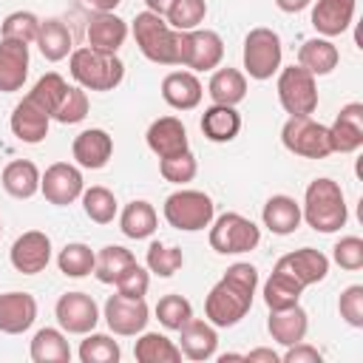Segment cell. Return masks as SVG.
Returning a JSON list of instances; mask_svg holds the SVG:
<instances>
[{"label": "cell", "instance_id": "cell-1", "mask_svg": "<svg viewBox=\"0 0 363 363\" xmlns=\"http://www.w3.org/2000/svg\"><path fill=\"white\" fill-rule=\"evenodd\" d=\"M258 286V269L252 264H233L224 278L210 289L207 301H204V315L213 326H235L252 306V295Z\"/></svg>", "mask_w": 363, "mask_h": 363}, {"label": "cell", "instance_id": "cell-2", "mask_svg": "<svg viewBox=\"0 0 363 363\" xmlns=\"http://www.w3.org/2000/svg\"><path fill=\"white\" fill-rule=\"evenodd\" d=\"M133 37L139 51L159 65H184L187 60V31L170 28L159 14L139 11L133 20Z\"/></svg>", "mask_w": 363, "mask_h": 363}, {"label": "cell", "instance_id": "cell-3", "mask_svg": "<svg viewBox=\"0 0 363 363\" xmlns=\"http://www.w3.org/2000/svg\"><path fill=\"white\" fill-rule=\"evenodd\" d=\"M301 218H306V224L318 233H335L346 224L349 210L343 201V190L337 182L332 179H315L306 187L303 196V210Z\"/></svg>", "mask_w": 363, "mask_h": 363}, {"label": "cell", "instance_id": "cell-4", "mask_svg": "<svg viewBox=\"0 0 363 363\" xmlns=\"http://www.w3.org/2000/svg\"><path fill=\"white\" fill-rule=\"evenodd\" d=\"M71 77L85 91H113L125 77V65L116 54L85 45L71 51Z\"/></svg>", "mask_w": 363, "mask_h": 363}, {"label": "cell", "instance_id": "cell-5", "mask_svg": "<svg viewBox=\"0 0 363 363\" xmlns=\"http://www.w3.org/2000/svg\"><path fill=\"white\" fill-rule=\"evenodd\" d=\"M164 218L184 233L204 230L213 221V199L201 190H176L164 199Z\"/></svg>", "mask_w": 363, "mask_h": 363}, {"label": "cell", "instance_id": "cell-6", "mask_svg": "<svg viewBox=\"0 0 363 363\" xmlns=\"http://www.w3.org/2000/svg\"><path fill=\"white\" fill-rule=\"evenodd\" d=\"M281 142L289 153L303 159H326L332 153L329 128H323L312 116H289L281 130Z\"/></svg>", "mask_w": 363, "mask_h": 363}, {"label": "cell", "instance_id": "cell-7", "mask_svg": "<svg viewBox=\"0 0 363 363\" xmlns=\"http://www.w3.org/2000/svg\"><path fill=\"white\" fill-rule=\"evenodd\" d=\"M261 241V230L241 213H224L210 227V247L221 255H238L255 250Z\"/></svg>", "mask_w": 363, "mask_h": 363}, {"label": "cell", "instance_id": "cell-8", "mask_svg": "<svg viewBox=\"0 0 363 363\" xmlns=\"http://www.w3.org/2000/svg\"><path fill=\"white\" fill-rule=\"evenodd\" d=\"M278 99H281V108L289 116H312L315 108H318L315 77L301 65L284 68L281 77H278Z\"/></svg>", "mask_w": 363, "mask_h": 363}, {"label": "cell", "instance_id": "cell-9", "mask_svg": "<svg viewBox=\"0 0 363 363\" xmlns=\"http://www.w3.org/2000/svg\"><path fill=\"white\" fill-rule=\"evenodd\" d=\"M281 37L272 28H252L244 37V68L252 79H269L281 68Z\"/></svg>", "mask_w": 363, "mask_h": 363}, {"label": "cell", "instance_id": "cell-10", "mask_svg": "<svg viewBox=\"0 0 363 363\" xmlns=\"http://www.w3.org/2000/svg\"><path fill=\"white\" fill-rule=\"evenodd\" d=\"M147 303L145 298H128L122 292L111 295L105 301V323L113 335H122V337H130V335H139L147 323Z\"/></svg>", "mask_w": 363, "mask_h": 363}, {"label": "cell", "instance_id": "cell-11", "mask_svg": "<svg viewBox=\"0 0 363 363\" xmlns=\"http://www.w3.org/2000/svg\"><path fill=\"white\" fill-rule=\"evenodd\" d=\"M40 190L45 196V201L57 204V207H65V204H74L85 184H82V173L68 164V162H54L43 176H40Z\"/></svg>", "mask_w": 363, "mask_h": 363}, {"label": "cell", "instance_id": "cell-12", "mask_svg": "<svg viewBox=\"0 0 363 363\" xmlns=\"http://www.w3.org/2000/svg\"><path fill=\"white\" fill-rule=\"evenodd\" d=\"M54 312H57L60 326L71 335H88V332H94V326L99 320V306L85 292H65L57 301Z\"/></svg>", "mask_w": 363, "mask_h": 363}, {"label": "cell", "instance_id": "cell-13", "mask_svg": "<svg viewBox=\"0 0 363 363\" xmlns=\"http://www.w3.org/2000/svg\"><path fill=\"white\" fill-rule=\"evenodd\" d=\"M11 267L23 275H37L51 261V238L43 230H28L11 244Z\"/></svg>", "mask_w": 363, "mask_h": 363}, {"label": "cell", "instance_id": "cell-14", "mask_svg": "<svg viewBox=\"0 0 363 363\" xmlns=\"http://www.w3.org/2000/svg\"><path fill=\"white\" fill-rule=\"evenodd\" d=\"M48 122H51V113L31 94H26L11 111V133L26 145L43 142L48 136Z\"/></svg>", "mask_w": 363, "mask_h": 363}, {"label": "cell", "instance_id": "cell-15", "mask_svg": "<svg viewBox=\"0 0 363 363\" xmlns=\"http://www.w3.org/2000/svg\"><path fill=\"white\" fill-rule=\"evenodd\" d=\"M275 269H284L289 272L303 289L323 281L326 272H329V258L320 252V250H312V247H303V250H295V252H286L278 258Z\"/></svg>", "mask_w": 363, "mask_h": 363}, {"label": "cell", "instance_id": "cell-16", "mask_svg": "<svg viewBox=\"0 0 363 363\" xmlns=\"http://www.w3.org/2000/svg\"><path fill=\"white\" fill-rule=\"evenodd\" d=\"M329 145L332 153H354L363 145V105L349 102L340 108L329 128Z\"/></svg>", "mask_w": 363, "mask_h": 363}, {"label": "cell", "instance_id": "cell-17", "mask_svg": "<svg viewBox=\"0 0 363 363\" xmlns=\"http://www.w3.org/2000/svg\"><path fill=\"white\" fill-rule=\"evenodd\" d=\"M85 37H88L91 48L116 54L128 37V23L122 17H116L113 11H96L85 26Z\"/></svg>", "mask_w": 363, "mask_h": 363}, {"label": "cell", "instance_id": "cell-18", "mask_svg": "<svg viewBox=\"0 0 363 363\" xmlns=\"http://www.w3.org/2000/svg\"><path fill=\"white\" fill-rule=\"evenodd\" d=\"M71 153L77 159V164L88 167V170H99L111 162V153H113V139L108 130L102 128H88L82 130L74 145H71Z\"/></svg>", "mask_w": 363, "mask_h": 363}, {"label": "cell", "instance_id": "cell-19", "mask_svg": "<svg viewBox=\"0 0 363 363\" xmlns=\"http://www.w3.org/2000/svg\"><path fill=\"white\" fill-rule=\"evenodd\" d=\"M37 318V301L28 292H3L0 295V332L20 335Z\"/></svg>", "mask_w": 363, "mask_h": 363}, {"label": "cell", "instance_id": "cell-20", "mask_svg": "<svg viewBox=\"0 0 363 363\" xmlns=\"http://www.w3.org/2000/svg\"><path fill=\"white\" fill-rule=\"evenodd\" d=\"M28 77V45L0 37V91H20Z\"/></svg>", "mask_w": 363, "mask_h": 363}, {"label": "cell", "instance_id": "cell-21", "mask_svg": "<svg viewBox=\"0 0 363 363\" xmlns=\"http://www.w3.org/2000/svg\"><path fill=\"white\" fill-rule=\"evenodd\" d=\"M224 57V43L216 31L210 28H193L187 31V60L184 65L193 71H210L221 62Z\"/></svg>", "mask_w": 363, "mask_h": 363}, {"label": "cell", "instance_id": "cell-22", "mask_svg": "<svg viewBox=\"0 0 363 363\" xmlns=\"http://www.w3.org/2000/svg\"><path fill=\"white\" fill-rule=\"evenodd\" d=\"M145 139H147V147L159 159L187 150V130H184L182 119H176V116H159L156 122H150Z\"/></svg>", "mask_w": 363, "mask_h": 363}, {"label": "cell", "instance_id": "cell-23", "mask_svg": "<svg viewBox=\"0 0 363 363\" xmlns=\"http://www.w3.org/2000/svg\"><path fill=\"white\" fill-rule=\"evenodd\" d=\"M357 0H318L312 9V26L323 37H337L352 26Z\"/></svg>", "mask_w": 363, "mask_h": 363}, {"label": "cell", "instance_id": "cell-24", "mask_svg": "<svg viewBox=\"0 0 363 363\" xmlns=\"http://www.w3.org/2000/svg\"><path fill=\"white\" fill-rule=\"evenodd\" d=\"M267 329H269L272 340H278L281 346H295V343H301V340L306 337L309 318H306V312L301 309V303L286 306V309H269Z\"/></svg>", "mask_w": 363, "mask_h": 363}, {"label": "cell", "instance_id": "cell-25", "mask_svg": "<svg viewBox=\"0 0 363 363\" xmlns=\"http://www.w3.org/2000/svg\"><path fill=\"white\" fill-rule=\"evenodd\" d=\"M179 349L184 357L190 360H210L216 354V346H218V335L213 329V323L207 320H196L190 318L182 329H179Z\"/></svg>", "mask_w": 363, "mask_h": 363}, {"label": "cell", "instance_id": "cell-26", "mask_svg": "<svg viewBox=\"0 0 363 363\" xmlns=\"http://www.w3.org/2000/svg\"><path fill=\"white\" fill-rule=\"evenodd\" d=\"M162 99L176 111H190L201 102V82L190 71H170L162 79Z\"/></svg>", "mask_w": 363, "mask_h": 363}, {"label": "cell", "instance_id": "cell-27", "mask_svg": "<svg viewBox=\"0 0 363 363\" xmlns=\"http://www.w3.org/2000/svg\"><path fill=\"white\" fill-rule=\"evenodd\" d=\"M241 130V116L235 105H210L201 113V133L210 142H233Z\"/></svg>", "mask_w": 363, "mask_h": 363}, {"label": "cell", "instance_id": "cell-28", "mask_svg": "<svg viewBox=\"0 0 363 363\" xmlns=\"http://www.w3.org/2000/svg\"><path fill=\"white\" fill-rule=\"evenodd\" d=\"M337 60H340L337 45H335L332 40H326V37H312V40H306V43L301 45V51H298V65L306 68L312 77L332 74V71L337 68Z\"/></svg>", "mask_w": 363, "mask_h": 363}, {"label": "cell", "instance_id": "cell-29", "mask_svg": "<svg viewBox=\"0 0 363 363\" xmlns=\"http://www.w3.org/2000/svg\"><path fill=\"white\" fill-rule=\"evenodd\" d=\"M264 227L275 235H289L301 227V204L292 196H272L264 204Z\"/></svg>", "mask_w": 363, "mask_h": 363}, {"label": "cell", "instance_id": "cell-30", "mask_svg": "<svg viewBox=\"0 0 363 363\" xmlns=\"http://www.w3.org/2000/svg\"><path fill=\"white\" fill-rule=\"evenodd\" d=\"M3 190L14 199H31L37 190H40V170L34 162L28 159H14L3 167Z\"/></svg>", "mask_w": 363, "mask_h": 363}, {"label": "cell", "instance_id": "cell-31", "mask_svg": "<svg viewBox=\"0 0 363 363\" xmlns=\"http://www.w3.org/2000/svg\"><path fill=\"white\" fill-rule=\"evenodd\" d=\"M37 45L40 54L48 62H60L71 54V31L62 20L51 17V20H40V34H37Z\"/></svg>", "mask_w": 363, "mask_h": 363}, {"label": "cell", "instance_id": "cell-32", "mask_svg": "<svg viewBox=\"0 0 363 363\" xmlns=\"http://www.w3.org/2000/svg\"><path fill=\"white\" fill-rule=\"evenodd\" d=\"M207 94L216 105H238L247 96V77L238 68H218L210 77Z\"/></svg>", "mask_w": 363, "mask_h": 363}, {"label": "cell", "instance_id": "cell-33", "mask_svg": "<svg viewBox=\"0 0 363 363\" xmlns=\"http://www.w3.org/2000/svg\"><path fill=\"white\" fill-rule=\"evenodd\" d=\"M31 360L34 363H68L71 360V346L60 329H40L31 340Z\"/></svg>", "mask_w": 363, "mask_h": 363}, {"label": "cell", "instance_id": "cell-34", "mask_svg": "<svg viewBox=\"0 0 363 363\" xmlns=\"http://www.w3.org/2000/svg\"><path fill=\"white\" fill-rule=\"evenodd\" d=\"M133 357L139 363H179L182 349L159 332H145L133 346Z\"/></svg>", "mask_w": 363, "mask_h": 363}, {"label": "cell", "instance_id": "cell-35", "mask_svg": "<svg viewBox=\"0 0 363 363\" xmlns=\"http://www.w3.org/2000/svg\"><path fill=\"white\" fill-rule=\"evenodd\" d=\"M301 292H303V286L289 272L272 269V275L264 284V303L269 309H286V306H295L301 301Z\"/></svg>", "mask_w": 363, "mask_h": 363}, {"label": "cell", "instance_id": "cell-36", "mask_svg": "<svg viewBox=\"0 0 363 363\" xmlns=\"http://www.w3.org/2000/svg\"><path fill=\"white\" fill-rule=\"evenodd\" d=\"M156 210H153V204H147V201H130L125 210H122V216H119V227H122V233L128 235V238H147V235H153L156 233Z\"/></svg>", "mask_w": 363, "mask_h": 363}, {"label": "cell", "instance_id": "cell-37", "mask_svg": "<svg viewBox=\"0 0 363 363\" xmlns=\"http://www.w3.org/2000/svg\"><path fill=\"white\" fill-rule=\"evenodd\" d=\"M133 264H136V258H133L130 250H125V247H119V244H108V247H102V250L96 252L94 275H96L102 284H116V278H119L128 267H133Z\"/></svg>", "mask_w": 363, "mask_h": 363}, {"label": "cell", "instance_id": "cell-38", "mask_svg": "<svg viewBox=\"0 0 363 363\" xmlns=\"http://www.w3.org/2000/svg\"><path fill=\"white\" fill-rule=\"evenodd\" d=\"M94 261H96L94 250H91L88 244L74 241V244H65V247L60 250L57 267H60V272L68 275V278H85L88 272H94Z\"/></svg>", "mask_w": 363, "mask_h": 363}, {"label": "cell", "instance_id": "cell-39", "mask_svg": "<svg viewBox=\"0 0 363 363\" xmlns=\"http://www.w3.org/2000/svg\"><path fill=\"white\" fill-rule=\"evenodd\" d=\"M82 210H85V216L91 218V221H96V224H111L113 221V216H116V199H113V193L108 190V187H88V190H82Z\"/></svg>", "mask_w": 363, "mask_h": 363}, {"label": "cell", "instance_id": "cell-40", "mask_svg": "<svg viewBox=\"0 0 363 363\" xmlns=\"http://www.w3.org/2000/svg\"><path fill=\"white\" fill-rule=\"evenodd\" d=\"M145 261H147V269H150V272H156L159 278H170V275H176V272L182 269L184 255H182L179 247H167V244H162V241H153V244L147 247Z\"/></svg>", "mask_w": 363, "mask_h": 363}, {"label": "cell", "instance_id": "cell-41", "mask_svg": "<svg viewBox=\"0 0 363 363\" xmlns=\"http://www.w3.org/2000/svg\"><path fill=\"white\" fill-rule=\"evenodd\" d=\"M37 34H40V17L31 14V11H11L6 20H3V28H0V37L3 40H17V43H37Z\"/></svg>", "mask_w": 363, "mask_h": 363}, {"label": "cell", "instance_id": "cell-42", "mask_svg": "<svg viewBox=\"0 0 363 363\" xmlns=\"http://www.w3.org/2000/svg\"><path fill=\"white\" fill-rule=\"evenodd\" d=\"M156 318H159V323H162L164 329L179 332V329L193 318V306H190L187 298H182V295L173 292V295L159 298V303H156Z\"/></svg>", "mask_w": 363, "mask_h": 363}, {"label": "cell", "instance_id": "cell-43", "mask_svg": "<svg viewBox=\"0 0 363 363\" xmlns=\"http://www.w3.org/2000/svg\"><path fill=\"white\" fill-rule=\"evenodd\" d=\"M122 349L108 335H88L79 343V360L82 363H119Z\"/></svg>", "mask_w": 363, "mask_h": 363}, {"label": "cell", "instance_id": "cell-44", "mask_svg": "<svg viewBox=\"0 0 363 363\" xmlns=\"http://www.w3.org/2000/svg\"><path fill=\"white\" fill-rule=\"evenodd\" d=\"M167 26L176 31H193L199 28V23H204L207 17V3L204 0H176L173 9L164 14Z\"/></svg>", "mask_w": 363, "mask_h": 363}, {"label": "cell", "instance_id": "cell-45", "mask_svg": "<svg viewBox=\"0 0 363 363\" xmlns=\"http://www.w3.org/2000/svg\"><path fill=\"white\" fill-rule=\"evenodd\" d=\"M85 116H88V94H85V88L68 85V91H65V96L60 99V105L54 108L51 119H57V122H62V125H77V122H82Z\"/></svg>", "mask_w": 363, "mask_h": 363}, {"label": "cell", "instance_id": "cell-46", "mask_svg": "<svg viewBox=\"0 0 363 363\" xmlns=\"http://www.w3.org/2000/svg\"><path fill=\"white\" fill-rule=\"evenodd\" d=\"M159 170H162L164 182L187 184V182L196 179V173H199V162H196V156H193L190 147H187V150H182V153H173V156L162 159V162H159Z\"/></svg>", "mask_w": 363, "mask_h": 363}, {"label": "cell", "instance_id": "cell-47", "mask_svg": "<svg viewBox=\"0 0 363 363\" xmlns=\"http://www.w3.org/2000/svg\"><path fill=\"white\" fill-rule=\"evenodd\" d=\"M65 91H68V82L60 77V74H54V71H48V74H43L40 79H37V85L28 91L48 113H54V108L60 105V99L65 96Z\"/></svg>", "mask_w": 363, "mask_h": 363}, {"label": "cell", "instance_id": "cell-48", "mask_svg": "<svg viewBox=\"0 0 363 363\" xmlns=\"http://www.w3.org/2000/svg\"><path fill=\"white\" fill-rule=\"evenodd\" d=\"M335 264L340 269H349V272H357L363 267V238L357 235H346L335 244Z\"/></svg>", "mask_w": 363, "mask_h": 363}, {"label": "cell", "instance_id": "cell-49", "mask_svg": "<svg viewBox=\"0 0 363 363\" xmlns=\"http://www.w3.org/2000/svg\"><path fill=\"white\" fill-rule=\"evenodd\" d=\"M337 309H340V318L349 323V326H363V286L360 284H352L340 292V301H337Z\"/></svg>", "mask_w": 363, "mask_h": 363}, {"label": "cell", "instance_id": "cell-50", "mask_svg": "<svg viewBox=\"0 0 363 363\" xmlns=\"http://www.w3.org/2000/svg\"><path fill=\"white\" fill-rule=\"evenodd\" d=\"M147 286H150V275H147V269H142L139 264L128 267V269L116 278V289H119L122 295H128V298H145Z\"/></svg>", "mask_w": 363, "mask_h": 363}, {"label": "cell", "instance_id": "cell-51", "mask_svg": "<svg viewBox=\"0 0 363 363\" xmlns=\"http://www.w3.org/2000/svg\"><path fill=\"white\" fill-rule=\"evenodd\" d=\"M284 363H320L323 360V354L315 349V346H309V343H295V346H286V354L281 357Z\"/></svg>", "mask_w": 363, "mask_h": 363}, {"label": "cell", "instance_id": "cell-52", "mask_svg": "<svg viewBox=\"0 0 363 363\" xmlns=\"http://www.w3.org/2000/svg\"><path fill=\"white\" fill-rule=\"evenodd\" d=\"M309 3H312V0H275V6H278L281 11H286V14H298V11H303Z\"/></svg>", "mask_w": 363, "mask_h": 363}, {"label": "cell", "instance_id": "cell-53", "mask_svg": "<svg viewBox=\"0 0 363 363\" xmlns=\"http://www.w3.org/2000/svg\"><path fill=\"white\" fill-rule=\"evenodd\" d=\"M244 360H250V363H255V360H267V363H278L281 357L272 352V349H255V352H250V354H244Z\"/></svg>", "mask_w": 363, "mask_h": 363}, {"label": "cell", "instance_id": "cell-54", "mask_svg": "<svg viewBox=\"0 0 363 363\" xmlns=\"http://www.w3.org/2000/svg\"><path fill=\"white\" fill-rule=\"evenodd\" d=\"M145 3H147V11H153V14L162 17V14H167V11L173 9L176 0H145Z\"/></svg>", "mask_w": 363, "mask_h": 363}, {"label": "cell", "instance_id": "cell-55", "mask_svg": "<svg viewBox=\"0 0 363 363\" xmlns=\"http://www.w3.org/2000/svg\"><path fill=\"white\" fill-rule=\"evenodd\" d=\"M88 9H94V11H113L122 0H82Z\"/></svg>", "mask_w": 363, "mask_h": 363}, {"label": "cell", "instance_id": "cell-56", "mask_svg": "<svg viewBox=\"0 0 363 363\" xmlns=\"http://www.w3.org/2000/svg\"><path fill=\"white\" fill-rule=\"evenodd\" d=\"M218 360H221V363H227V360H244V354H221Z\"/></svg>", "mask_w": 363, "mask_h": 363}, {"label": "cell", "instance_id": "cell-57", "mask_svg": "<svg viewBox=\"0 0 363 363\" xmlns=\"http://www.w3.org/2000/svg\"><path fill=\"white\" fill-rule=\"evenodd\" d=\"M0 235H3V224H0Z\"/></svg>", "mask_w": 363, "mask_h": 363}]
</instances>
